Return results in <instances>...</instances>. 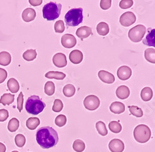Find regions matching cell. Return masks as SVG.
<instances>
[{
	"label": "cell",
	"instance_id": "cell-1",
	"mask_svg": "<svg viewBox=\"0 0 155 152\" xmlns=\"http://www.w3.org/2000/svg\"><path fill=\"white\" fill-rule=\"evenodd\" d=\"M36 141L42 148L48 149L57 144L58 135L57 131L51 127H42L37 131Z\"/></svg>",
	"mask_w": 155,
	"mask_h": 152
},
{
	"label": "cell",
	"instance_id": "cell-2",
	"mask_svg": "<svg viewBox=\"0 0 155 152\" xmlns=\"http://www.w3.org/2000/svg\"><path fill=\"white\" fill-rule=\"evenodd\" d=\"M46 105L42 101L40 97L32 95L28 98L25 103V109L27 112L33 115H37L42 112Z\"/></svg>",
	"mask_w": 155,
	"mask_h": 152
},
{
	"label": "cell",
	"instance_id": "cell-3",
	"mask_svg": "<svg viewBox=\"0 0 155 152\" xmlns=\"http://www.w3.org/2000/svg\"><path fill=\"white\" fill-rule=\"evenodd\" d=\"M83 9L81 8H73L64 16V21L68 27H76L83 21Z\"/></svg>",
	"mask_w": 155,
	"mask_h": 152
},
{
	"label": "cell",
	"instance_id": "cell-4",
	"mask_svg": "<svg viewBox=\"0 0 155 152\" xmlns=\"http://www.w3.org/2000/svg\"><path fill=\"white\" fill-rule=\"evenodd\" d=\"M61 4L54 2L46 4L42 9L44 18L49 21H54L58 18L61 14Z\"/></svg>",
	"mask_w": 155,
	"mask_h": 152
},
{
	"label": "cell",
	"instance_id": "cell-5",
	"mask_svg": "<svg viewBox=\"0 0 155 152\" xmlns=\"http://www.w3.org/2000/svg\"><path fill=\"white\" fill-rule=\"evenodd\" d=\"M151 132L149 127L145 124L137 125L134 131V136L135 141L139 143L147 142L151 138Z\"/></svg>",
	"mask_w": 155,
	"mask_h": 152
},
{
	"label": "cell",
	"instance_id": "cell-6",
	"mask_svg": "<svg viewBox=\"0 0 155 152\" xmlns=\"http://www.w3.org/2000/svg\"><path fill=\"white\" fill-rule=\"evenodd\" d=\"M146 31V27L143 25H137L129 30L128 36L132 42L137 43L143 39Z\"/></svg>",
	"mask_w": 155,
	"mask_h": 152
},
{
	"label": "cell",
	"instance_id": "cell-7",
	"mask_svg": "<svg viewBox=\"0 0 155 152\" xmlns=\"http://www.w3.org/2000/svg\"><path fill=\"white\" fill-rule=\"evenodd\" d=\"M83 105L86 109L89 111H94L99 107L100 100L96 95H90L84 98Z\"/></svg>",
	"mask_w": 155,
	"mask_h": 152
},
{
	"label": "cell",
	"instance_id": "cell-8",
	"mask_svg": "<svg viewBox=\"0 0 155 152\" xmlns=\"http://www.w3.org/2000/svg\"><path fill=\"white\" fill-rule=\"evenodd\" d=\"M136 16L132 12L128 11L125 12L120 17V23L124 27H129L136 21Z\"/></svg>",
	"mask_w": 155,
	"mask_h": 152
},
{
	"label": "cell",
	"instance_id": "cell-9",
	"mask_svg": "<svg viewBox=\"0 0 155 152\" xmlns=\"http://www.w3.org/2000/svg\"><path fill=\"white\" fill-rule=\"evenodd\" d=\"M61 43L63 47L66 48H71L76 45L77 41L73 35L67 33L62 36Z\"/></svg>",
	"mask_w": 155,
	"mask_h": 152
},
{
	"label": "cell",
	"instance_id": "cell-10",
	"mask_svg": "<svg viewBox=\"0 0 155 152\" xmlns=\"http://www.w3.org/2000/svg\"><path fill=\"white\" fill-rule=\"evenodd\" d=\"M109 148L111 152H123L125 148L124 142L118 138H114L109 142Z\"/></svg>",
	"mask_w": 155,
	"mask_h": 152
},
{
	"label": "cell",
	"instance_id": "cell-11",
	"mask_svg": "<svg viewBox=\"0 0 155 152\" xmlns=\"http://www.w3.org/2000/svg\"><path fill=\"white\" fill-rule=\"evenodd\" d=\"M54 65L59 68H64L67 65V57L64 54L61 53H58L55 54L53 57Z\"/></svg>",
	"mask_w": 155,
	"mask_h": 152
},
{
	"label": "cell",
	"instance_id": "cell-12",
	"mask_svg": "<svg viewBox=\"0 0 155 152\" xmlns=\"http://www.w3.org/2000/svg\"><path fill=\"white\" fill-rule=\"evenodd\" d=\"M132 74L130 68L127 66H122L120 67L117 72V74L119 79L122 81H126L130 78Z\"/></svg>",
	"mask_w": 155,
	"mask_h": 152
},
{
	"label": "cell",
	"instance_id": "cell-13",
	"mask_svg": "<svg viewBox=\"0 0 155 152\" xmlns=\"http://www.w3.org/2000/svg\"><path fill=\"white\" fill-rule=\"evenodd\" d=\"M98 76L102 82L108 84H111L115 81L114 75L106 71H99L98 72Z\"/></svg>",
	"mask_w": 155,
	"mask_h": 152
},
{
	"label": "cell",
	"instance_id": "cell-14",
	"mask_svg": "<svg viewBox=\"0 0 155 152\" xmlns=\"http://www.w3.org/2000/svg\"><path fill=\"white\" fill-rule=\"evenodd\" d=\"M143 43L148 46L155 48V29H148V33L143 40Z\"/></svg>",
	"mask_w": 155,
	"mask_h": 152
},
{
	"label": "cell",
	"instance_id": "cell-15",
	"mask_svg": "<svg viewBox=\"0 0 155 152\" xmlns=\"http://www.w3.org/2000/svg\"><path fill=\"white\" fill-rule=\"evenodd\" d=\"M70 61L74 65L81 63L83 59V54L78 49L73 50L69 55Z\"/></svg>",
	"mask_w": 155,
	"mask_h": 152
},
{
	"label": "cell",
	"instance_id": "cell-16",
	"mask_svg": "<svg viewBox=\"0 0 155 152\" xmlns=\"http://www.w3.org/2000/svg\"><path fill=\"white\" fill-rule=\"evenodd\" d=\"M36 17V12L32 8L25 9L22 14V18L25 22H29L35 19Z\"/></svg>",
	"mask_w": 155,
	"mask_h": 152
},
{
	"label": "cell",
	"instance_id": "cell-17",
	"mask_svg": "<svg viewBox=\"0 0 155 152\" xmlns=\"http://www.w3.org/2000/svg\"><path fill=\"white\" fill-rule=\"evenodd\" d=\"M115 93L117 98L121 100H125L130 95V92L128 87L125 85H120L117 88Z\"/></svg>",
	"mask_w": 155,
	"mask_h": 152
},
{
	"label": "cell",
	"instance_id": "cell-18",
	"mask_svg": "<svg viewBox=\"0 0 155 152\" xmlns=\"http://www.w3.org/2000/svg\"><path fill=\"white\" fill-rule=\"evenodd\" d=\"M76 34L81 40H83L84 39H86L92 34V29L91 27L87 26H83L77 29Z\"/></svg>",
	"mask_w": 155,
	"mask_h": 152
},
{
	"label": "cell",
	"instance_id": "cell-19",
	"mask_svg": "<svg viewBox=\"0 0 155 152\" xmlns=\"http://www.w3.org/2000/svg\"><path fill=\"white\" fill-rule=\"evenodd\" d=\"M125 109L124 104L120 101H115L110 106V111L114 114H117V115L123 113L125 111Z\"/></svg>",
	"mask_w": 155,
	"mask_h": 152
},
{
	"label": "cell",
	"instance_id": "cell-20",
	"mask_svg": "<svg viewBox=\"0 0 155 152\" xmlns=\"http://www.w3.org/2000/svg\"><path fill=\"white\" fill-rule=\"evenodd\" d=\"M8 89L12 93H16L19 90V84L18 81L14 78H11L9 79L7 83Z\"/></svg>",
	"mask_w": 155,
	"mask_h": 152
},
{
	"label": "cell",
	"instance_id": "cell-21",
	"mask_svg": "<svg viewBox=\"0 0 155 152\" xmlns=\"http://www.w3.org/2000/svg\"><path fill=\"white\" fill-rule=\"evenodd\" d=\"M142 100L144 101H148L153 98V92L151 88L149 87H144L142 89L140 94Z\"/></svg>",
	"mask_w": 155,
	"mask_h": 152
},
{
	"label": "cell",
	"instance_id": "cell-22",
	"mask_svg": "<svg viewBox=\"0 0 155 152\" xmlns=\"http://www.w3.org/2000/svg\"><path fill=\"white\" fill-rule=\"evenodd\" d=\"M96 29L97 33L102 36H106L109 32V25L104 22H101L99 23L97 25Z\"/></svg>",
	"mask_w": 155,
	"mask_h": 152
},
{
	"label": "cell",
	"instance_id": "cell-23",
	"mask_svg": "<svg viewBox=\"0 0 155 152\" xmlns=\"http://www.w3.org/2000/svg\"><path fill=\"white\" fill-rule=\"evenodd\" d=\"M66 74L59 71H49L45 74V78L48 79H55L57 80H63Z\"/></svg>",
	"mask_w": 155,
	"mask_h": 152
},
{
	"label": "cell",
	"instance_id": "cell-24",
	"mask_svg": "<svg viewBox=\"0 0 155 152\" xmlns=\"http://www.w3.org/2000/svg\"><path fill=\"white\" fill-rule=\"evenodd\" d=\"M11 62V56L7 52H2L0 53V65L6 66Z\"/></svg>",
	"mask_w": 155,
	"mask_h": 152
},
{
	"label": "cell",
	"instance_id": "cell-25",
	"mask_svg": "<svg viewBox=\"0 0 155 152\" xmlns=\"http://www.w3.org/2000/svg\"><path fill=\"white\" fill-rule=\"evenodd\" d=\"M15 101V95L10 93L3 94L0 98V103L3 105H10Z\"/></svg>",
	"mask_w": 155,
	"mask_h": 152
},
{
	"label": "cell",
	"instance_id": "cell-26",
	"mask_svg": "<svg viewBox=\"0 0 155 152\" xmlns=\"http://www.w3.org/2000/svg\"><path fill=\"white\" fill-rule=\"evenodd\" d=\"M40 123V119L38 118H30L26 121V126L30 130H35Z\"/></svg>",
	"mask_w": 155,
	"mask_h": 152
},
{
	"label": "cell",
	"instance_id": "cell-27",
	"mask_svg": "<svg viewBox=\"0 0 155 152\" xmlns=\"http://www.w3.org/2000/svg\"><path fill=\"white\" fill-rule=\"evenodd\" d=\"M145 58L149 62L155 64V49L154 48H148L145 49Z\"/></svg>",
	"mask_w": 155,
	"mask_h": 152
},
{
	"label": "cell",
	"instance_id": "cell-28",
	"mask_svg": "<svg viewBox=\"0 0 155 152\" xmlns=\"http://www.w3.org/2000/svg\"><path fill=\"white\" fill-rule=\"evenodd\" d=\"M76 92L75 87L72 84H67L63 87V93L64 95L67 97H73Z\"/></svg>",
	"mask_w": 155,
	"mask_h": 152
},
{
	"label": "cell",
	"instance_id": "cell-29",
	"mask_svg": "<svg viewBox=\"0 0 155 152\" xmlns=\"http://www.w3.org/2000/svg\"><path fill=\"white\" fill-rule=\"evenodd\" d=\"M37 52L35 49H28L27 51L23 53V58L27 61H31L34 60L37 57Z\"/></svg>",
	"mask_w": 155,
	"mask_h": 152
},
{
	"label": "cell",
	"instance_id": "cell-30",
	"mask_svg": "<svg viewBox=\"0 0 155 152\" xmlns=\"http://www.w3.org/2000/svg\"><path fill=\"white\" fill-rule=\"evenodd\" d=\"M19 121L17 118H12L8 122V129L11 132H16L19 129Z\"/></svg>",
	"mask_w": 155,
	"mask_h": 152
},
{
	"label": "cell",
	"instance_id": "cell-31",
	"mask_svg": "<svg viewBox=\"0 0 155 152\" xmlns=\"http://www.w3.org/2000/svg\"><path fill=\"white\" fill-rule=\"evenodd\" d=\"M55 87L53 82L48 81L46 82L44 87V92L45 94H47L48 96L53 95L55 93Z\"/></svg>",
	"mask_w": 155,
	"mask_h": 152
},
{
	"label": "cell",
	"instance_id": "cell-32",
	"mask_svg": "<svg viewBox=\"0 0 155 152\" xmlns=\"http://www.w3.org/2000/svg\"><path fill=\"white\" fill-rule=\"evenodd\" d=\"M96 128L98 133L102 136H106L108 134L106 124L102 121H98L96 124Z\"/></svg>",
	"mask_w": 155,
	"mask_h": 152
},
{
	"label": "cell",
	"instance_id": "cell-33",
	"mask_svg": "<svg viewBox=\"0 0 155 152\" xmlns=\"http://www.w3.org/2000/svg\"><path fill=\"white\" fill-rule=\"evenodd\" d=\"M109 130L115 134H118L121 132L122 131V125L121 124L117 121H111L109 124Z\"/></svg>",
	"mask_w": 155,
	"mask_h": 152
},
{
	"label": "cell",
	"instance_id": "cell-34",
	"mask_svg": "<svg viewBox=\"0 0 155 152\" xmlns=\"http://www.w3.org/2000/svg\"><path fill=\"white\" fill-rule=\"evenodd\" d=\"M85 147L84 142L80 139H77L74 141L73 144V148L76 152H83L84 150Z\"/></svg>",
	"mask_w": 155,
	"mask_h": 152
},
{
	"label": "cell",
	"instance_id": "cell-35",
	"mask_svg": "<svg viewBox=\"0 0 155 152\" xmlns=\"http://www.w3.org/2000/svg\"><path fill=\"white\" fill-rule=\"evenodd\" d=\"M129 111L130 114L137 118H141L143 115V112L142 111L141 108L137 106H128Z\"/></svg>",
	"mask_w": 155,
	"mask_h": 152
},
{
	"label": "cell",
	"instance_id": "cell-36",
	"mask_svg": "<svg viewBox=\"0 0 155 152\" xmlns=\"http://www.w3.org/2000/svg\"><path fill=\"white\" fill-rule=\"evenodd\" d=\"M15 144L18 147H23L25 144V137L22 134H18L15 137Z\"/></svg>",
	"mask_w": 155,
	"mask_h": 152
},
{
	"label": "cell",
	"instance_id": "cell-37",
	"mask_svg": "<svg viewBox=\"0 0 155 152\" xmlns=\"http://www.w3.org/2000/svg\"><path fill=\"white\" fill-rule=\"evenodd\" d=\"M54 29L56 33H63L64 31V30H65L64 22L61 20L57 21L54 25Z\"/></svg>",
	"mask_w": 155,
	"mask_h": 152
},
{
	"label": "cell",
	"instance_id": "cell-38",
	"mask_svg": "<svg viewBox=\"0 0 155 152\" xmlns=\"http://www.w3.org/2000/svg\"><path fill=\"white\" fill-rule=\"evenodd\" d=\"M67 117L63 115H58L55 119V124L61 128V127L64 126L67 123Z\"/></svg>",
	"mask_w": 155,
	"mask_h": 152
},
{
	"label": "cell",
	"instance_id": "cell-39",
	"mask_svg": "<svg viewBox=\"0 0 155 152\" xmlns=\"http://www.w3.org/2000/svg\"><path fill=\"white\" fill-rule=\"evenodd\" d=\"M63 108V104L62 101L59 99H55L54 101V103L52 107V110L54 112H59Z\"/></svg>",
	"mask_w": 155,
	"mask_h": 152
},
{
	"label": "cell",
	"instance_id": "cell-40",
	"mask_svg": "<svg viewBox=\"0 0 155 152\" xmlns=\"http://www.w3.org/2000/svg\"><path fill=\"white\" fill-rule=\"evenodd\" d=\"M134 5L132 0H122L119 3V6L121 9H126L131 8Z\"/></svg>",
	"mask_w": 155,
	"mask_h": 152
},
{
	"label": "cell",
	"instance_id": "cell-41",
	"mask_svg": "<svg viewBox=\"0 0 155 152\" xmlns=\"http://www.w3.org/2000/svg\"><path fill=\"white\" fill-rule=\"evenodd\" d=\"M111 0H101L100 2V6L103 10H107L111 7Z\"/></svg>",
	"mask_w": 155,
	"mask_h": 152
},
{
	"label": "cell",
	"instance_id": "cell-42",
	"mask_svg": "<svg viewBox=\"0 0 155 152\" xmlns=\"http://www.w3.org/2000/svg\"><path fill=\"white\" fill-rule=\"evenodd\" d=\"M17 103H18V109L19 112H21L23 108V104H24V95L22 92H20L18 99H17Z\"/></svg>",
	"mask_w": 155,
	"mask_h": 152
},
{
	"label": "cell",
	"instance_id": "cell-43",
	"mask_svg": "<svg viewBox=\"0 0 155 152\" xmlns=\"http://www.w3.org/2000/svg\"><path fill=\"white\" fill-rule=\"evenodd\" d=\"M9 117V112L5 109H0V122L5 121Z\"/></svg>",
	"mask_w": 155,
	"mask_h": 152
},
{
	"label": "cell",
	"instance_id": "cell-44",
	"mask_svg": "<svg viewBox=\"0 0 155 152\" xmlns=\"http://www.w3.org/2000/svg\"><path fill=\"white\" fill-rule=\"evenodd\" d=\"M8 73L7 71L2 68H0V84L3 83L7 78Z\"/></svg>",
	"mask_w": 155,
	"mask_h": 152
},
{
	"label": "cell",
	"instance_id": "cell-45",
	"mask_svg": "<svg viewBox=\"0 0 155 152\" xmlns=\"http://www.w3.org/2000/svg\"><path fill=\"white\" fill-rule=\"evenodd\" d=\"M29 2L30 3V4L32 6H38V5H41L42 3V0H29Z\"/></svg>",
	"mask_w": 155,
	"mask_h": 152
},
{
	"label": "cell",
	"instance_id": "cell-46",
	"mask_svg": "<svg viewBox=\"0 0 155 152\" xmlns=\"http://www.w3.org/2000/svg\"><path fill=\"white\" fill-rule=\"evenodd\" d=\"M6 147L5 144L0 142V152H6Z\"/></svg>",
	"mask_w": 155,
	"mask_h": 152
},
{
	"label": "cell",
	"instance_id": "cell-47",
	"mask_svg": "<svg viewBox=\"0 0 155 152\" xmlns=\"http://www.w3.org/2000/svg\"><path fill=\"white\" fill-rule=\"evenodd\" d=\"M11 152H19V151H16V150H15V151H11Z\"/></svg>",
	"mask_w": 155,
	"mask_h": 152
}]
</instances>
